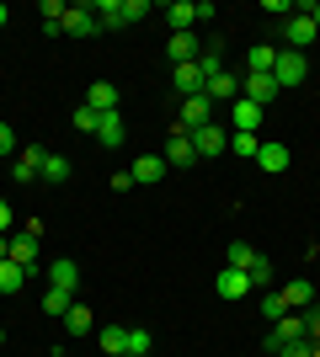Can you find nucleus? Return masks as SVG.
Returning a JSON list of instances; mask_svg holds the SVG:
<instances>
[{
    "mask_svg": "<svg viewBox=\"0 0 320 357\" xmlns=\"http://www.w3.org/2000/svg\"><path fill=\"white\" fill-rule=\"evenodd\" d=\"M155 6L150 0H96V22H102V27H134V22H144V16H150Z\"/></svg>",
    "mask_w": 320,
    "mask_h": 357,
    "instance_id": "nucleus-1",
    "label": "nucleus"
},
{
    "mask_svg": "<svg viewBox=\"0 0 320 357\" xmlns=\"http://www.w3.org/2000/svg\"><path fill=\"white\" fill-rule=\"evenodd\" d=\"M38 240H43V224L32 219L27 229H11V240H6V256H11L22 272H38Z\"/></svg>",
    "mask_w": 320,
    "mask_h": 357,
    "instance_id": "nucleus-2",
    "label": "nucleus"
},
{
    "mask_svg": "<svg viewBox=\"0 0 320 357\" xmlns=\"http://www.w3.org/2000/svg\"><path fill=\"white\" fill-rule=\"evenodd\" d=\"M160 16H166L171 32H192L198 22H208V16H213V6H208V0H171Z\"/></svg>",
    "mask_w": 320,
    "mask_h": 357,
    "instance_id": "nucleus-3",
    "label": "nucleus"
},
{
    "mask_svg": "<svg viewBox=\"0 0 320 357\" xmlns=\"http://www.w3.org/2000/svg\"><path fill=\"white\" fill-rule=\"evenodd\" d=\"M305 75H310V54L277 48V64H273V80H277V91H294V86H305Z\"/></svg>",
    "mask_w": 320,
    "mask_h": 357,
    "instance_id": "nucleus-4",
    "label": "nucleus"
},
{
    "mask_svg": "<svg viewBox=\"0 0 320 357\" xmlns=\"http://www.w3.org/2000/svg\"><path fill=\"white\" fill-rule=\"evenodd\" d=\"M294 342H310V336H305V314H283V320H273V331H267V342H261V347H267V352H283V347H294Z\"/></svg>",
    "mask_w": 320,
    "mask_h": 357,
    "instance_id": "nucleus-5",
    "label": "nucleus"
},
{
    "mask_svg": "<svg viewBox=\"0 0 320 357\" xmlns=\"http://www.w3.org/2000/svg\"><path fill=\"white\" fill-rule=\"evenodd\" d=\"M213 123V102L208 96H182V112H176V128L192 134V128H208Z\"/></svg>",
    "mask_w": 320,
    "mask_h": 357,
    "instance_id": "nucleus-6",
    "label": "nucleus"
},
{
    "mask_svg": "<svg viewBox=\"0 0 320 357\" xmlns=\"http://www.w3.org/2000/svg\"><path fill=\"white\" fill-rule=\"evenodd\" d=\"M70 38H96L102 22H96V6H64V22H59Z\"/></svg>",
    "mask_w": 320,
    "mask_h": 357,
    "instance_id": "nucleus-7",
    "label": "nucleus"
},
{
    "mask_svg": "<svg viewBox=\"0 0 320 357\" xmlns=\"http://www.w3.org/2000/svg\"><path fill=\"white\" fill-rule=\"evenodd\" d=\"M315 38H320V32H315V22H310L305 11L283 22V48H294V54H310V43H315Z\"/></svg>",
    "mask_w": 320,
    "mask_h": 357,
    "instance_id": "nucleus-8",
    "label": "nucleus"
},
{
    "mask_svg": "<svg viewBox=\"0 0 320 357\" xmlns=\"http://www.w3.org/2000/svg\"><path fill=\"white\" fill-rule=\"evenodd\" d=\"M213 294H219V298H229V304H241V298L251 294V272H241V267H224L219 278H213Z\"/></svg>",
    "mask_w": 320,
    "mask_h": 357,
    "instance_id": "nucleus-9",
    "label": "nucleus"
},
{
    "mask_svg": "<svg viewBox=\"0 0 320 357\" xmlns=\"http://www.w3.org/2000/svg\"><path fill=\"white\" fill-rule=\"evenodd\" d=\"M192 149H198V160H213V155H224V149H229V134L219 128V123L192 128Z\"/></svg>",
    "mask_w": 320,
    "mask_h": 357,
    "instance_id": "nucleus-10",
    "label": "nucleus"
},
{
    "mask_svg": "<svg viewBox=\"0 0 320 357\" xmlns=\"http://www.w3.org/2000/svg\"><path fill=\"white\" fill-rule=\"evenodd\" d=\"M241 96H245V102H257L261 112H267V102H277L283 91H277L273 75H245V80H241Z\"/></svg>",
    "mask_w": 320,
    "mask_h": 357,
    "instance_id": "nucleus-11",
    "label": "nucleus"
},
{
    "mask_svg": "<svg viewBox=\"0 0 320 357\" xmlns=\"http://www.w3.org/2000/svg\"><path fill=\"white\" fill-rule=\"evenodd\" d=\"M261 118H267V112H261L257 102H245V96H241V102H229V134H257Z\"/></svg>",
    "mask_w": 320,
    "mask_h": 357,
    "instance_id": "nucleus-12",
    "label": "nucleus"
},
{
    "mask_svg": "<svg viewBox=\"0 0 320 357\" xmlns=\"http://www.w3.org/2000/svg\"><path fill=\"white\" fill-rule=\"evenodd\" d=\"M43 160H48V149H43V144H22V155L11 160V176H16V181L43 176Z\"/></svg>",
    "mask_w": 320,
    "mask_h": 357,
    "instance_id": "nucleus-13",
    "label": "nucleus"
},
{
    "mask_svg": "<svg viewBox=\"0 0 320 357\" xmlns=\"http://www.w3.org/2000/svg\"><path fill=\"white\" fill-rule=\"evenodd\" d=\"M192 160H198V149H192V134L171 128V139H166V165H171V171H187Z\"/></svg>",
    "mask_w": 320,
    "mask_h": 357,
    "instance_id": "nucleus-14",
    "label": "nucleus"
},
{
    "mask_svg": "<svg viewBox=\"0 0 320 357\" xmlns=\"http://www.w3.org/2000/svg\"><path fill=\"white\" fill-rule=\"evenodd\" d=\"M166 54H171L176 64H198V59H203V38H198V32H171Z\"/></svg>",
    "mask_w": 320,
    "mask_h": 357,
    "instance_id": "nucleus-15",
    "label": "nucleus"
},
{
    "mask_svg": "<svg viewBox=\"0 0 320 357\" xmlns=\"http://www.w3.org/2000/svg\"><path fill=\"white\" fill-rule=\"evenodd\" d=\"M277 294H283V304H289V310L294 314H299V310H310V304H315V283H310V278H289V283H283V288H277Z\"/></svg>",
    "mask_w": 320,
    "mask_h": 357,
    "instance_id": "nucleus-16",
    "label": "nucleus"
},
{
    "mask_svg": "<svg viewBox=\"0 0 320 357\" xmlns=\"http://www.w3.org/2000/svg\"><path fill=\"white\" fill-rule=\"evenodd\" d=\"M203 96H208V102H241V75H235V70H219L208 86H203Z\"/></svg>",
    "mask_w": 320,
    "mask_h": 357,
    "instance_id": "nucleus-17",
    "label": "nucleus"
},
{
    "mask_svg": "<svg viewBox=\"0 0 320 357\" xmlns=\"http://www.w3.org/2000/svg\"><path fill=\"white\" fill-rule=\"evenodd\" d=\"M86 107H91L96 118L118 112V86H112V80H91V91H86Z\"/></svg>",
    "mask_w": 320,
    "mask_h": 357,
    "instance_id": "nucleus-18",
    "label": "nucleus"
},
{
    "mask_svg": "<svg viewBox=\"0 0 320 357\" xmlns=\"http://www.w3.org/2000/svg\"><path fill=\"white\" fill-rule=\"evenodd\" d=\"M43 278H48V288H64V294H80V267L64 256V261H54V267H43Z\"/></svg>",
    "mask_w": 320,
    "mask_h": 357,
    "instance_id": "nucleus-19",
    "label": "nucleus"
},
{
    "mask_svg": "<svg viewBox=\"0 0 320 357\" xmlns=\"http://www.w3.org/2000/svg\"><path fill=\"white\" fill-rule=\"evenodd\" d=\"M96 347L102 357H128V326H96Z\"/></svg>",
    "mask_w": 320,
    "mask_h": 357,
    "instance_id": "nucleus-20",
    "label": "nucleus"
},
{
    "mask_svg": "<svg viewBox=\"0 0 320 357\" xmlns=\"http://www.w3.org/2000/svg\"><path fill=\"white\" fill-rule=\"evenodd\" d=\"M128 171H134V181H139V187H155V181L166 176L171 165H166V155H139V160L128 165Z\"/></svg>",
    "mask_w": 320,
    "mask_h": 357,
    "instance_id": "nucleus-21",
    "label": "nucleus"
},
{
    "mask_svg": "<svg viewBox=\"0 0 320 357\" xmlns=\"http://www.w3.org/2000/svg\"><path fill=\"white\" fill-rule=\"evenodd\" d=\"M171 86H176V96H203V70L198 64H176V70H171Z\"/></svg>",
    "mask_w": 320,
    "mask_h": 357,
    "instance_id": "nucleus-22",
    "label": "nucleus"
},
{
    "mask_svg": "<svg viewBox=\"0 0 320 357\" xmlns=\"http://www.w3.org/2000/svg\"><path fill=\"white\" fill-rule=\"evenodd\" d=\"M273 64H277L273 43H251V48H245V75H273Z\"/></svg>",
    "mask_w": 320,
    "mask_h": 357,
    "instance_id": "nucleus-23",
    "label": "nucleus"
},
{
    "mask_svg": "<svg viewBox=\"0 0 320 357\" xmlns=\"http://www.w3.org/2000/svg\"><path fill=\"white\" fill-rule=\"evenodd\" d=\"M123 139H128V128H123V118H118V112L96 118V144H102V149H118Z\"/></svg>",
    "mask_w": 320,
    "mask_h": 357,
    "instance_id": "nucleus-24",
    "label": "nucleus"
},
{
    "mask_svg": "<svg viewBox=\"0 0 320 357\" xmlns=\"http://www.w3.org/2000/svg\"><path fill=\"white\" fill-rule=\"evenodd\" d=\"M257 165L267 171V176H283V171H289V144H261L257 149Z\"/></svg>",
    "mask_w": 320,
    "mask_h": 357,
    "instance_id": "nucleus-25",
    "label": "nucleus"
},
{
    "mask_svg": "<svg viewBox=\"0 0 320 357\" xmlns=\"http://www.w3.org/2000/svg\"><path fill=\"white\" fill-rule=\"evenodd\" d=\"M64 331H70V336H91V331H96V314L75 298V304H70V314H64Z\"/></svg>",
    "mask_w": 320,
    "mask_h": 357,
    "instance_id": "nucleus-26",
    "label": "nucleus"
},
{
    "mask_svg": "<svg viewBox=\"0 0 320 357\" xmlns=\"http://www.w3.org/2000/svg\"><path fill=\"white\" fill-rule=\"evenodd\" d=\"M22 288H27V272H22V267L11 261V256H6V261H0V298L22 294Z\"/></svg>",
    "mask_w": 320,
    "mask_h": 357,
    "instance_id": "nucleus-27",
    "label": "nucleus"
},
{
    "mask_svg": "<svg viewBox=\"0 0 320 357\" xmlns=\"http://www.w3.org/2000/svg\"><path fill=\"white\" fill-rule=\"evenodd\" d=\"M43 181L48 187H64V181H70V160H64V155H48L43 160Z\"/></svg>",
    "mask_w": 320,
    "mask_h": 357,
    "instance_id": "nucleus-28",
    "label": "nucleus"
},
{
    "mask_svg": "<svg viewBox=\"0 0 320 357\" xmlns=\"http://www.w3.org/2000/svg\"><path fill=\"white\" fill-rule=\"evenodd\" d=\"M70 304H75V294H64V288H43V310H48V314H59V320H64V314H70Z\"/></svg>",
    "mask_w": 320,
    "mask_h": 357,
    "instance_id": "nucleus-29",
    "label": "nucleus"
},
{
    "mask_svg": "<svg viewBox=\"0 0 320 357\" xmlns=\"http://www.w3.org/2000/svg\"><path fill=\"white\" fill-rule=\"evenodd\" d=\"M155 352V336L144 326H128V357H150Z\"/></svg>",
    "mask_w": 320,
    "mask_h": 357,
    "instance_id": "nucleus-30",
    "label": "nucleus"
},
{
    "mask_svg": "<svg viewBox=\"0 0 320 357\" xmlns=\"http://www.w3.org/2000/svg\"><path fill=\"white\" fill-rule=\"evenodd\" d=\"M257 261H261V256L251 251V245H245V240H229V267H241V272H251V267H257Z\"/></svg>",
    "mask_w": 320,
    "mask_h": 357,
    "instance_id": "nucleus-31",
    "label": "nucleus"
},
{
    "mask_svg": "<svg viewBox=\"0 0 320 357\" xmlns=\"http://www.w3.org/2000/svg\"><path fill=\"white\" fill-rule=\"evenodd\" d=\"M261 139L257 134H229V155H241V160H257Z\"/></svg>",
    "mask_w": 320,
    "mask_h": 357,
    "instance_id": "nucleus-32",
    "label": "nucleus"
},
{
    "mask_svg": "<svg viewBox=\"0 0 320 357\" xmlns=\"http://www.w3.org/2000/svg\"><path fill=\"white\" fill-rule=\"evenodd\" d=\"M261 314H267V320H283V314H289V304H283V294H277V288H267V294H261Z\"/></svg>",
    "mask_w": 320,
    "mask_h": 357,
    "instance_id": "nucleus-33",
    "label": "nucleus"
},
{
    "mask_svg": "<svg viewBox=\"0 0 320 357\" xmlns=\"http://www.w3.org/2000/svg\"><path fill=\"white\" fill-rule=\"evenodd\" d=\"M299 314H305V336H310V342H320V298L310 304V310H299Z\"/></svg>",
    "mask_w": 320,
    "mask_h": 357,
    "instance_id": "nucleus-34",
    "label": "nucleus"
},
{
    "mask_svg": "<svg viewBox=\"0 0 320 357\" xmlns=\"http://www.w3.org/2000/svg\"><path fill=\"white\" fill-rule=\"evenodd\" d=\"M251 288H273V261H267V256L251 267Z\"/></svg>",
    "mask_w": 320,
    "mask_h": 357,
    "instance_id": "nucleus-35",
    "label": "nucleus"
},
{
    "mask_svg": "<svg viewBox=\"0 0 320 357\" xmlns=\"http://www.w3.org/2000/svg\"><path fill=\"white\" fill-rule=\"evenodd\" d=\"M75 128H80V134H96V112H91L86 102L75 107Z\"/></svg>",
    "mask_w": 320,
    "mask_h": 357,
    "instance_id": "nucleus-36",
    "label": "nucleus"
},
{
    "mask_svg": "<svg viewBox=\"0 0 320 357\" xmlns=\"http://www.w3.org/2000/svg\"><path fill=\"white\" fill-rule=\"evenodd\" d=\"M0 155H22V144H16L11 123H0Z\"/></svg>",
    "mask_w": 320,
    "mask_h": 357,
    "instance_id": "nucleus-37",
    "label": "nucleus"
},
{
    "mask_svg": "<svg viewBox=\"0 0 320 357\" xmlns=\"http://www.w3.org/2000/svg\"><path fill=\"white\" fill-rule=\"evenodd\" d=\"M38 16H43V22H64V0H43Z\"/></svg>",
    "mask_w": 320,
    "mask_h": 357,
    "instance_id": "nucleus-38",
    "label": "nucleus"
},
{
    "mask_svg": "<svg viewBox=\"0 0 320 357\" xmlns=\"http://www.w3.org/2000/svg\"><path fill=\"white\" fill-rule=\"evenodd\" d=\"M107 187H118V192H134L139 181H134V171H112V181H107Z\"/></svg>",
    "mask_w": 320,
    "mask_h": 357,
    "instance_id": "nucleus-39",
    "label": "nucleus"
},
{
    "mask_svg": "<svg viewBox=\"0 0 320 357\" xmlns=\"http://www.w3.org/2000/svg\"><path fill=\"white\" fill-rule=\"evenodd\" d=\"M277 357H315V342H294V347H283Z\"/></svg>",
    "mask_w": 320,
    "mask_h": 357,
    "instance_id": "nucleus-40",
    "label": "nucleus"
},
{
    "mask_svg": "<svg viewBox=\"0 0 320 357\" xmlns=\"http://www.w3.org/2000/svg\"><path fill=\"white\" fill-rule=\"evenodd\" d=\"M11 224H16V213H11V203L0 197V235H11Z\"/></svg>",
    "mask_w": 320,
    "mask_h": 357,
    "instance_id": "nucleus-41",
    "label": "nucleus"
},
{
    "mask_svg": "<svg viewBox=\"0 0 320 357\" xmlns=\"http://www.w3.org/2000/svg\"><path fill=\"white\" fill-rule=\"evenodd\" d=\"M305 16L315 22V32H320V0H310V6H305Z\"/></svg>",
    "mask_w": 320,
    "mask_h": 357,
    "instance_id": "nucleus-42",
    "label": "nucleus"
},
{
    "mask_svg": "<svg viewBox=\"0 0 320 357\" xmlns=\"http://www.w3.org/2000/svg\"><path fill=\"white\" fill-rule=\"evenodd\" d=\"M6 22H11V11H6V0H0V27H6Z\"/></svg>",
    "mask_w": 320,
    "mask_h": 357,
    "instance_id": "nucleus-43",
    "label": "nucleus"
},
{
    "mask_svg": "<svg viewBox=\"0 0 320 357\" xmlns=\"http://www.w3.org/2000/svg\"><path fill=\"white\" fill-rule=\"evenodd\" d=\"M6 240H11V235H0V261H6Z\"/></svg>",
    "mask_w": 320,
    "mask_h": 357,
    "instance_id": "nucleus-44",
    "label": "nucleus"
},
{
    "mask_svg": "<svg viewBox=\"0 0 320 357\" xmlns=\"http://www.w3.org/2000/svg\"><path fill=\"white\" fill-rule=\"evenodd\" d=\"M0 347H6V331H0Z\"/></svg>",
    "mask_w": 320,
    "mask_h": 357,
    "instance_id": "nucleus-45",
    "label": "nucleus"
},
{
    "mask_svg": "<svg viewBox=\"0 0 320 357\" xmlns=\"http://www.w3.org/2000/svg\"><path fill=\"white\" fill-rule=\"evenodd\" d=\"M48 357H64V352H48Z\"/></svg>",
    "mask_w": 320,
    "mask_h": 357,
    "instance_id": "nucleus-46",
    "label": "nucleus"
},
{
    "mask_svg": "<svg viewBox=\"0 0 320 357\" xmlns=\"http://www.w3.org/2000/svg\"><path fill=\"white\" fill-rule=\"evenodd\" d=\"M315 357H320V342H315Z\"/></svg>",
    "mask_w": 320,
    "mask_h": 357,
    "instance_id": "nucleus-47",
    "label": "nucleus"
}]
</instances>
